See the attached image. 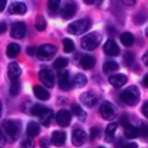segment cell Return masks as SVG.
I'll return each mask as SVG.
<instances>
[{
  "instance_id": "cell-19",
  "label": "cell",
  "mask_w": 148,
  "mask_h": 148,
  "mask_svg": "<svg viewBox=\"0 0 148 148\" xmlns=\"http://www.w3.org/2000/svg\"><path fill=\"white\" fill-rule=\"evenodd\" d=\"M32 90H34V95L38 99H40V101H47L50 98V92L44 87H42V86L36 84V86H34V89Z\"/></svg>"
},
{
  "instance_id": "cell-27",
  "label": "cell",
  "mask_w": 148,
  "mask_h": 148,
  "mask_svg": "<svg viewBox=\"0 0 148 148\" xmlns=\"http://www.w3.org/2000/svg\"><path fill=\"white\" fill-rule=\"evenodd\" d=\"M118 68H119V65L113 60H109L103 65V71L106 74H111V73L116 72Z\"/></svg>"
},
{
  "instance_id": "cell-1",
  "label": "cell",
  "mask_w": 148,
  "mask_h": 148,
  "mask_svg": "<svg viewBox=\"0 0 148 148\" xmlns=\"http://www.w3.org/2000/svg\"><path fill=\"white\" fill-rule=\"evenodd\" d=\"M120 98L125 104L133 106L140 99V90L135 86H130L123 90V92L120 94Z\"/></svg>"
},
{
  "instance_id": "cell-25",
  "label": "cell",
  "mask_w": 148,
  "mask_h": 148,
  "mask_svg": "<svg viewBox=\"0 0 148 148\" xmlns=\"http://www.w3.org/2000/svg\"><path fill=\"white\" fill-rule=\"evenodd\" d=\"M53 118V111L50 110V109H46L40 116H39V119H40V123L44 125V126H50V123Z\"/></svg>"
},
{
  "instance_id": "cell-15",
  "label": "cell",
  "mask_w": 148,
  "mask_h": 148,
  "mask_svg": "<svg viewBox=\"0 0 148 148\" xmlns=\"http://www.w3.org/2000/svg\"><path fill=\"white\" fill-rule=\"evenodd\" d=\"M58 83L60 86V88L62 90H68L71 87V82H69V73L67 71H62L59 73L58 75Z\"/></svg>"
},
{
  "instance_id": "cell-31",
  "label": "cell",
  "mask_w": 148,
  "mask_h": 148,
  "mask_svg": "<svg viewBox=\"0 0 148 148\" xmlns=\"http://www.w3.org/2000/svg\"><path fill=\"white\" fill-rule=\"evenodd\" d=\"M46 27V21L45 18L42 16V15H38L35 20V28L38 30V31H43Z\"/></svg>"
},
{
  "instance_id": "cell-26",
  "label": "cell",
  "mask_w": 148,
  "mask_h": 148,
  "mask_svg": "<svg viewBox=\"0 0 148 148\" xmlns=\"http://www.w3.org/2000/svg\"><path fill=\"white\" fill-rule=\"evenodd\" d=\"M72 113H73L79 120H81V121L86 120L87 114H86V112L83 111V109H82L79 104H73V105H72Z\"/></svg>"
},
{
  "instance_id": "cell-6",
  "label": "cell",
  "mask_w": 148,
  "mask_h": 148,
  "mask_svg": "<svg viewBox=\"0 0 148 148\" xmlns=\"http://www.w3.org/2000/svg\"><path fill=\"white\" fill-rule=\"evenodd\" d=\"M99 112H101V116L105 119V120H111L113 118H116L117 116V109L113 106L112 103L108 102V101H104L101 106H99Z\"/></svg>"
},
{
  "instance_id": "cell-39",
  "label": "cell",
  "mask_w": 148,
  "mask_h": 148,
  "mask_svg": "<svg viewBox=\"0 0 148 148\" xmlns=\"http://www.w3.org/2000/svg\"><path fill=\"white\" fill-rule=\"evenodd\" d=\"M34 146H35V143H34V141H32L31 138L24 139L23 142H22V147L23 148H34Z\"/></svg>"
},
{
  "instance_id": "cell-38",
  "label": "cell",
  "mask_w": 148,
  "mask_h": 148,
  "mask_svg": "<svg viewBox=\"0 0 148 148\" xmlns=\"http://www.w3.org/2000/svg\"><path fill=\"white\" fill-rule=\"evenodd\" d=\"M139 134H141L143 138H146L148 135V126L146 123H141V126L139 128Z\"/></svg>"
},
{
  "instance_id": "cell-22",
  "label": "cell",
  "mask_w": 148,
  "mask_h": 148,
  "mask_svg": "<svg viewBox=\"0 0 148 148\" xmlns=\"http://www.w3.org/2000/svg\"><path fill=\"white\" fill-rule=\"evenodd\" d=\"M40 132V127L38 125V123L36 121H30L27 126V134L30 136V138H34V136H37Z\"/></svg>"
},
{
  "instance_id": "cell-28",
  "label": "cell",
  "mask_w": 148,
  "mask_h": 148,
  "mask_svg": "<svg viewBox=\"0 0 148 148\" xmlns=\"http://www.w3.org/2000/svg\"><path fill=\"white\" fill-rule=\"evenodd\" d=\"M87 82H88L87 76H86L84 74H82V73L75 74V76H74V79H73V84H75L77 88H81V87L86 86Z\"/></svg>"
},
{
  "instance_id": "cell-8",
  "label": "cell",
  "mask_w": 148,
  "mask_h": 148,
  "mask_svg": "<svg viewBox=\"0 0 148 148\" xmlns=\"http://www.w3.org/2000/svg\"><path fill=\"white\" fill-rule=\"evenodd\" d=\"M56 120H57V123H58L59 126H61V127H67V126H69V124H71L72 114H71V112H69L68 110L61 109V110H59V111L57 112V114H56Z\"/></svg>"
},
{
  "instance_id": "cell-32",
  "label": "cell",
  "mask_w": 148,
  "mask_h": 148,
  "mask_svg": "<svg viewBox=\"0 0 148 148\" xmlns=\"http://www.w3.org/2000/svg\"><path fill=\"white\" fill-rule=\"evenodd\" d=\"M67 65H68V60L66 58H62V57L57 58L56 61L53 62V67L57 68V69H64Z\"/></svg>"
},
{
  "instance_id": "cell-9",
  "label": "cell",
  "mask_w": 148,
  "mask_h": 148,
  "mask_svg": "<svg viewBox=\"0 0 148 148\" xmlns=\"http://www.w3.org/2000/svg\"><path fill=\"white\" fill-rule=\"evenodd\" d=\"M88 139L87 133L82 130V128H74L73 133H72V143L74 146H81L83 145Z\"/></svg>"
},
{
  "instance_id": "cell-34",
  "label": "cell",
  "mask_w": 148,
  "mask_h": 148,
  "mask_svg": "<svg viewBox=\"0 0 148 148\" xmlns=\"http://www.w3.org/2000/svg\"><path fill=\"white\" fill-rule=\"evenodd\" d=\"M9 91H10L12 96H16L18 94V91H20V82H18V80L12 81V86H10Z\"/></svg>"
},
{
  "instance_id": "cell-5",
  "label": "cell",
  "mask_w": 148,
  "mask_h": 148,
  "mask_svg": "<svg viewBox=\"0 0 148 148\" xmlns=\"http://www.w3.org/2000/svg\"><path fill=\"white\" fill-rule=\"evenodd\" d=\"M3 130L12 140H16L20 135V123L15 120H6L3 123Z\"/></svg>"
},
{
  "instance_id": "cell-20",
  "label": "cell",
  "mask_w": 148,
  "mask_h": 148,
  "mask_svg": "<svg viewBox=\"0 0 148 148\" xmlns=\"http://www.w3.org/2000/svg\"><path fill=\"white\" fill-rule=\"evenodd\" d=\"M95 58L92 56H89V54H84L81 57V60H80V66L83 68V69H90L95 66Z\"/></svg>"
},
{
  "instance_id": "cell-3",
  "label": "cell",
  "mask_w": 148,
  "mask_h": 148,
  "mask_svg": "<svg viewBox=\"0 0 148 148\" xmlns=\"http://www.w3.org/2000/svg\"><path fill=\"white\" fill-rule=\"evenodd\" d=\"M91 25V22L89 18H80V20H76L74 22H72L67 30L69 34L72 35H81L83 32H86Z\"/></svg>"
},
{
  "instance_id": "cell-11",
  "label": "cell",
  "mask_w": 148,
  "mask_h": 148,
  "mask_svg": "<svg viewBox=\"0 0 148 148\" xmlns=\"http://www.w3.org/2000/svg\"><path fill=\"white\" fill-rule=\"evenodd\" d=\"M80 101L82 104H84L88 108L94 106L98 102V96L92 91H86L80 95Z\"/></svg>"
},
{
  "instance_id": "cell-48",
  "label": "cell",
  "mask_w": 148,
  "mask_h": 148,
  "mask_svg": "<svg viewBox=\"0 0 148 148\" xmlns=\"http://www.w3.org/2000/svg\"><path fill=\"white\" fill-rule=\"evenodd\" d=\"M87 5H92V3H99L102 0H83Z\"/></svg>"
},
{
  "instance_id": "cell-37",
  "label": "cell",
  "mask_w": 148,
  "mask_h": 148,
  "mask_svg": "<svg viewBox=\"0 0 148 148\" xmlns=\"http://www.w3.org/2000/svg\"><path fill=\"white\" fill-rule=\"evenodd\" d=\"M124 60H125V64H126L127 66H130V65L133 62V60H134L133 53H132V52H126L125 56H124Z\"/></svg>"
},
{
  "instance_id": "cell-33",
  "label": "cell",
  "mask_w": 148,
  "mask_h": 148,
  "mask_svg": "<svg viewBox=\"0 0 148 148\" xmlns=\"http://www.w3.org/2000/svg\"><path fill=\"white\" fill-rule=\"evenodd\" d=\"M45 110H46L45 106L39 105V104H35V105L31 108V114H32V116H36V117H39Z\"/></svg>"
},
{
  "instance_id": "cell-51",
  "label": "cell",
  "mask_w": 148,
  "mask_h": 148,
  "mask_svg": "<svg viewBox=\"0 0 148 148\" xmlns=\"http://www.w3.org/2000/svg\"><path fill=\"white\" fill-rule=\"evenodd\" d=\"M143 62H145V65H148V61H147V53L143 56Z\"/></svg>"
},
{
  "instance_id": "cell-2",
  "label": "cell",
  "mask_w": 148,
  "mask_h": 148,
  "mask_svg": "<svg viewBox=\"0 0 148 148\" xmlns=\"http://www.w3.org/2000/svg\"><path fill=\"white\" fill-rule=\"evenodd\" d=\"M101 40H102V35L101 34L90 32V34H87L86 36H83V38L81 39V46L84 50L91 51L101 44Z\"/></svg>"
},
{
  "instance_id": "cell-23",
  "label": "cell",
  "mask_w": 148,
  "mask_h": 148,
  "mask_svg": "<svg viewBox=\"0 0 148 148\" xmlns=\"http://www.w3.org/2000/svg\"><path fill=\"white\" fill-rule=\"evenodd\" d=\"M117 127H118L117 123H110L106 126V130H105V141L106 142H111L113 140V135H114Z\"/></svg>"
},
{
  "instance_id": "cell-4",
  "label": "cell",
  "mask_w": 148,
  "mask_h": 148,
  "mask_svg": "<svg viewBox=\"0 0 148 148\" xmlns=\"http://www.w3.org/2000/svg\"><path fill=\"white\" fill-rule=\"evenodd\" d=\"M57 52V46L53 44H43L37 49V57L40 60H51Z\"/></svg>"
},
{
  "instance_id": "cell-41",
  "label": "cell",
  "mask_w": 148,
  "mask_h": 148,
  "mask_svg": "<svg viewBox=\"0 0 148 148\" xmlns=\"http://www.w3.org/2000/svg\"><path fill=\"white\" fill-rule=\"evenodd\" d=\"M120 124L123 125V126H126L127 124H130V119H128V117H127V114H123L121 117H120Z\"/></svg>"
},
{
  "instance_id": "cell-52",
  "label": "cell",
  "mask_w": 148,
  "mask_h": 148,
  "mask_svg": "<svg viewBox=\"0 0 148 148\" xmlns=\"http://www.w3.org/2000/svg\"><path fill=\"white\" fill-rule=\"evenodd\" d=\"M1 111H2V105H1V102H0V116H1Z\"/></svg>"
},
{
  "instance_id": "cell-43",
  "label": "cell",
  "mask_w": 148,
  "mask_h": 148,
  "mask_svg": "<svg viewBox=\"0 0 148 148\" xmlns=\"http://www.w3.org/2000/svg\"><path fill=\"white\" fill-rule=\"evenodd\" d=\"M5 143H6V139H5V135H3L2 131L0 130V148H2L5 146Z\"/></svg>"
},
{
  "instance_id": "cell-10",
  "label": "cell",
  "mask_w": 148,
  "mask_h": 148,
  "mask_svg": "<svg viewBox=\"0 0 148 148\" xmlns=\"http://www.w3.org/2000/svg\"><path fill=\"white\" fill-rule=\"evenodd\" d=\"M39 80L43 84H45L49 88H52L54 86V75L50 69H40L39 71Z\"/></svg>"
},
{
  "instance_id": "cell-36",
  "label": "cell",
  "mask_w": 148,
  "mask_h": 148,
  "mask_svg": "<svg viewBox=\"0 0 148 148\" xmlns=\"http://www.w3.org/2000/svg\"><path fill=\"white\" fill-rule=\"evenodd\" d=\"M99 134H101V130L97 126H94V127L90 128V135H89V138H90L91 141H94Z\"/></svg>"
},
{
  "instance_id": "cell-47",
  "label": "cell",
  "mask_w": 148,
  "mask_h": 148,
  "mask_svg": "<svg viewBox=\"0 0 148 148\" xmlns=\"http://www.w3.org/2000/svg\"><path fill=\"white\" fill-rule=\"evenodd\" d=\"M123 148H138V146H136V143H134V142H130V143L125 145Z\"/></svg>"
},
{
  "instance_id": "cell-42",
  "label": "cell",
  "mask_w": 148,
  "mask_h": 148,
  "mask_svg": "<svg viewBox=\"0 0 148 148\" xmlns=\"http://www.w3.org/2000/svg\"><path fill=\"white\" fill-rule=\"evenodd\" d=\"M27 53H28L29 56H35V54L37 53V47H36V46H29V47L27 49Z\"/></svg>"
},
{
  "instance_id": "cell-24",
  "label": "cell",
  "mask_w": 148,
  "mask_h": 148,
  "mask_svg": "<svg viewBox=\"0 0 148 148\" xmlns=\"http://www.w3.org/2000/svg\"><path fill=\"white\" fill-rule=\"evenodd\" d=\"M20 51H21V47H20L18 44H16V43H10V44H8V46H7L6 54H7V57H9V58H15V57L20 53Z\"/></svg>"
},
{
  "instance_id": "cell-18",
  "label": "cell",
  "mask_w": 148,
  "mask_h": 148,
  "mask_svg": "<svg viewBox=\"0 0 148 148\" xmlns=\"http://www.w3.org/2000/svg\"><path fill=\"white\" fill-rule=\"evenodd\" d=\"M51 141L54 146H62L66 141V133L62 132V131H54L51 135Z\"/></svg>"
},
{
  "instance_id": "cell-7",
  "label": "cell",
  "mask_w": 148,
  "mask_h": 148,
  "mask_svg": "<svg viewBox=\"0 0 148 148\" xmlns=\"http://www.w3.org/2000/svg\"><path fill=\"white\" fill-rule=\"evenodd\" d=\"M76 8H77V7H76V3H75L74 1H72V0L66 1L65 5L62 6L61 10H60V15H61V17L65 18V20H69V18H72V17L74 16V14L76 13Z\"/></svg>"
},
{
  "instance_id": "cell-30",
  "label": "cell",
  "mask_w": 148,
  "mask_h": 148,
  "mask_svg": "<svg viewBox=\"0 0 148 148\" xmlns=\"http://www.w3.org/2000/svg\"><path fill=\"white\" fill-rule=\"evenodd\" d=\"M62 47H64V52L71 53V52L74 51L75 45H74V43H73L72 39H69V38H64V39H62Z\"/></svg>"
},
{
  "instance_id": "cell-12",
  "label": "cell",
  "mask_w": 148,
  "mask_h": 148,
  "mask_svg": "<svg viewBox=\"0 0 148 148\" xmlns=\"http://www.w3.org/2000/svg\"><path fill=\"white\" fill-rule=\"evenodd\" d=\"M25 24L23 22H16L12 25V29H10V35L13 38H16V39H20V38H23L24 35H25Z\"/></svg>"
},
{
  "instance_id": "cell-53",
  "label": "cell",
  "mask_w": 148,
  "mask_h": 148,
  "mask_svg": "<svg viewBox=\"0 0 148 148\" xmlns=\"http://www.w3.org/2000/svg\"><path fill=\"white\" fill-rule=\"evenodd\" d=\"M98 148H105V147H98Z\"/></svg>"
},
{
  "instance_id": "cell-50",
  "label": "cell",
  "mask_w": 148,
  "mask_h": 148,
  "mask_svg": "<svg viewBox=\"0 0 148 148\" xmlns=\"http://www.w3.org/2000/svg\"><path fill=\"white\" fill-rule=\"evenodd\" d=\"M143 84L145 87H148V74L145 75V79H143Z\"/></svg>"
},
{
  "instance_id": "cell-29",
  "label": "cell",
  "mask_w": 148,
  "mask_h": 148,
  "mask_svg": "<svg viewBox=\"0 0 148 148\" xmlns=\"http://www.w3.org/2000/svg\"><path fill=\"white\" fill-rule=\"evenodd\" d=\"M120 42L125 46H131L134 43V36L131 32H123L120 36Z\"/></svg>"
},
{
  "instance_id": "cell-13",
  "label": "cell",
  "mask_w": 148,
  "mask_h": 148,
  "mask_svg": "<svg viewBox=\"0 0 148 148\" xmlns=\"http://www.w3.org/2000/svg\"><path fill=\"white\" fill-rule=\"evenodd\" d=\"M104 52L108 54V56H118L120 50H119V46L117 45V43L113 40V39H108L104 44Z\"/></svg>"
},
{
  "instance_id": "cell-40",
  "label": "cell",
  "mask_w": 148,
  "mask_h": 148,
  "mask_svg": "<svg viewBox=\"0 0 148 148\" xmlns=\"http://www.w3.org/2000/svg\"><path fill=\"white\" fill-rule=\"evenodd\" d=\"M39 146L40 148H49L50 147V141L47 140V138H42L39 141Z\"/></svg>"
},
{
  "instance_id": "cell-16",
  "label": "cell",
  "mask_w": 148,
  "mask_h": 148,
  "mask_svg": "<svg viewBox=\"0 0 148 148\" xmlns=\"http://www.w3.org/2000/svg\"><path fill=\"white\" fill-rule=\"evenodd\" d=\"M8 12L9 14H14V15H23L27 12V6L23 2H13L10 3Z\"/></svg>"
},
{
  "instance_id": "cell-46",
  "label": "cell",
  "mask_w": 148,
  "mask_h": 148,
  "mask_svg": "<svg viewBox=\"0 0 148 148\" xmlns=\"http://www.w3.org/2000/svg\"><path fill=\"white\" fill-rule=\"evenodd\" d=\"M121 1H123V3L126 5V6H133V5L135 3V0H121Z\"/></svg>"
},
{
  "instance_id": "cell-45",
  "label": "cell",
  "mask_w": 148,
  "mask_h": 148,
  "mask_svg": "<svg viewBox=\"0 0 148 148\" xmlns=\"http://www.w3.org/2000/svg\"><path fill=\"white\" fill-rule=\"evenodd\" d=\"M6 30H7V25H6V23L1 22V23H0V34L6 32Z\"/></svg>"
},
{
  "instance_id": "cell-14",
  "label": "cell",
  "mask_w": 148,
  "mask_h": 148,
  "mask_svg": "<svg viewBox=\"0 0 148 148\" xmlns=\"http://www.w3.org/2000/svg\"><path fill=\"white\" fill-rule=\"evenodd\" d=\"M20 75H21V67L18 66V64L15 61L10 62L8 65V77L12 81H14V80H18Z\"/></svg>"
},
{
  "instance_id": "cell-17",
  "label": "cell",
  "mask_w": 148,
  "mask_h": 148,
  "mask_svg": "<svg viewBox=\"0 0 148 148\" xmlns=\"http://www.w3.org/2000/svg\"><path fill=\"white\" fill-rule=\"evenodd\" d=\"M109 82H110L113 87L118 88V87L124 86V84L127 82V77H126L125 74H114V75L109 76Z\"/></svg>"
},
{
  "instance_id": "cell-49",
  "label": "cell",
  "mask_w": 148,
  "mask_h": 148,
  "mask_svg": "<svg viewBox=\"0 0 148 148\" xmlns=\"http://www.w3.org/2000/svg\"><path fill=\"white\" fill-rule=\"evenodd\" d=\"M6 2H7V0H0V12L5 9V7H6Z\"/></svg>"
},
{
  "instance_id": "cell-35",
  "label": "cell",
  "mask_w": 148,
  "mask_h": 148,
  "mask_svg": "<svg viewBox=\"0 0 148 148\" xmlns=\"http://www.w3.org/2000/svg\"><path fill=\"white\" fill-rule=\"evenodd\" d=\"M61 0H47V7L51 12H56L60 5Z\"/></svg>"
},
{
  "instance_id": "cell-44",
  "label": "cell",
  "mask_w": 148,
  "mask_h": 148,
  "mask_svg": "<svg viewBox=\"0 0 148 148\" xmlns=\"http://www.w3.org/2000/svg\"><path fill=\"white\" fill-rule=\"evenodd\" d=\"M142 113L145 117H148V102H145V104L142 106Z\"/></svg>"
},
{
  "instance_id": "cell-21",
  "label": "cell",
  "mask_w": 148,
  "mask_h": 148,
  "mask_svg": "<svg viewBox=\"0 0 148 148\" xmlns=\"http://www.w3.org/2000/svg\"><path fill=\"white\" fill-rule=\"evenodd\" d=\"M124 134L127 139H135L139 136V128L131 125V124H127L126 126H124Z\"/></svg>"
}]
</instances>
